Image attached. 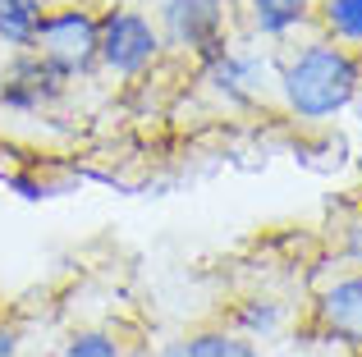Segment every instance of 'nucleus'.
<instances>
[{"label":"nucleus","mask_w":362,"mask_h":357,"mask_svg":"<svg viewBox=\"0 0 362 357\" xmlns=\"http://www.w3.org/2000/svg\"><path fill=\"white\" fill-rule=\"evenodd\" d=\"M275 83H280L289 115L321 124V119H335L339 110L354 106L362 87V64L339 42H312L275 73Z\"/></svg>","instance_id":"nucleus-1"},{"label":"nucleus","mask_w":362,"mask_h":357,"mask_svg":"<svg viewBox=\"0 0 362 357\" xmlns=\"http://www.w3.org/2000/svg\"><path fill=\"white\" fill-rule=\"evenodd\" d=\"M64 92V73H55L37 51H14V64L0 78V106L5 110H42Z\"/></svg>","instance_id":"nucleus-5"},{"label":"nucleus","mask_w":362,"mask_h":357,"mask_svg":"<svg viewBox=\"0 0 362 357\" xmlns=\"http://www.w3.org/2000/svg\"><path fill=\"white\" fill-rule=\"evenodd\" d=\"M252 9V28L262 37H289L312 18V0H247Z\"/></svg>","instance_id":"nucleus-9"},{"label":"nucleus","mask_w":362,"mask_h":357,"mask_svg":"<svg viewBox=\"0 0 362 357\" xmlns=\"http://www.w3.org/2000/svg\"><path fill=\"white\" fill-rule=\"evenodd\" d=\"M266 64L262 60H243V55H216L211 64V83L216 92H225L230 101H252L266 87Z\"/></svg>","instance_id":"nucleus-8"},{"label":"nucleus","mask_w":362,"mask_h":357,"mask_svg":"<svg viewBox=\"0 0 362 357\" xmlns=\"http://www.w3.org/2000/svg\"><path fill=\"white\" fill-rule=\"evenodd\" d=\"M160 46V28L151 23L142 9H129V5H115L101 14V64L119 78H138L156 64Z\"/></svg>","instance_id":"nucleus-3"},{"label":"nucleus","mask_w":362,"mask_h":357,"mask_svg":"<svg viewBox=\"0 0 362 357\" xmlns=\"http://www.w3.org/2000/svg\"><path fill=\"white\" fill-rule=\"evenodd\" d=\"M37 55L64 78H78L92 64H101V18L88 5H60L46 9L42 32H37Z\"/></svg>","instance_id":"nucleus-2"},{"label":"nucleus","mask_w":362,"mask_h":357,"mask_svg":"<svg viewBox=\"0 0 362 357\" xmlns=\"http://www.w3.org/2000/svg\"><path fill=\"white\" fill-rule=\"evenodd\" d=\"M321 23L330 42L362 46V0H321Z\"/></svg>","instance_id":"nucleus-10"},{"label":"nucleus","mask_w":362,"mask_h":357,"mask_svg":"<svg viewBox=\"0 0 362 357\" xmlns=\"http://www.w3.org/2000/svg\"><path fill=\"white\" fill-rule=\"evenodd\" d=\"M317 321H321V330L335 334L339 344H354V349H362V270L321 289V298H317Z\"/></svg>","instance_id":"nucleus-6"},{"label":"nucleus","mask_w":362,"mask_h":357,"mask_svg":"<svg viewBox=\"0 0 362 357\" xmlns=\"http://www.w3.org/2000/svg\"><path fill=\"white\" fill-rule=\"evenodd\" d=\"M46 18V0H0V42L9 51H33Z\"/></svg>","instance_id":"nucleus-7"},{"label":"nucleus","mask_w":362,"mask_h":357,"mask_svg":"<svg viewBox=\"0 0 362 357\" xmlns=\"http://www.w3.org/2000/svg\"><path fill=\"white\" fill-rule=\"evenodd\" d=\"M344 252H349V261L362 270V211L349 220V229H344Z\"/></svg>","instance_id":"nucleus-14"},{"label":"nucleus","mask_w":362,"mask_h":357,"mask_svg":"<svg viewBox=\"0 0 362 357\" xmlns=\"http://www.w3.org/2000/svg\"><path fill=\"white\" fill-rule=\"evenodd\" d=\"M243 325H247L252 334H257V330H262V334H271L275 325H280V307H275V303H262V298H257V303L243 312Z\"/></svg>","instance_id":"nucleus-13"},{"label":"nucleus","mask_w":362,"mask_h":357,"mask_svg":"<svg viewBox=\"0 0 362 357\" xmlns=\"http://www.w3.org/2000/svg\"><path fill=\"white\" fill-rule=\"evenodd\" d=\"M188 349H193L197 357H257V349L247 339H234V334H225V330L193 334V339H188Z\"/></svg>","instance_id":"nucleus-11"},{"label":"nucleus","mask_w":362,"mask_h":357,"mask_svg":"<svg viewBox=\"0 0 362 357\" xmlns=\"http://www.w3.org/2000/svg\"><path fill=\"white\" fill-rule=\"evenodd\" d=\"M60 357H124L119 353V344L110 339V334H101V330H83V334H74L69 344H64V353Z\"/></svg>","instance_id":"nucleus-12"},{"label":"nucleus","mask_w":362,"mask_h":357,"mask_svg":"<svg viewBox=\"0 0 362 357\" xmlns=\"http://www.w3.org/2000/svg\"><path fill=\"white\" fill-rule=\"evenodd\" d=\"M160 357H197L193 349H188V344H170V349L165 353H160Z\"/></svg>","instance_id":"nucleus-15"},{"label":"nucleus","mask_w":362,"mask_h":357,"mask_svg":"<svg viewBox=\"0 0 362 357\" xmlns=\"http://www.w3.org/2000/svg\"><path fill=\"white\" fill-rule=\"evenodd\" d=\"M225 23V0H160V37L179 51H211Z\"/></svg>","instance_id":"nucleus-4"}]
</instances>
